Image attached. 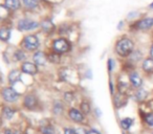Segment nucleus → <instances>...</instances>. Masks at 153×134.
Here are the masks:
<instances>
[{"label": "nucleus", "instance_id": "1", "mask_svg": "<svg viewBox=\"0 0 153 134\" xmlns=\"http://www.w3.org/2000/svg\"><path fill=\"white\" fill-rule=\"evenodd\" d=\"M133 47L134 44L130 39L124 38L117 43L115 50H117V55L122 56V57H128L132 53V50H133Z\"/></svg>", "mask_w": 153, "mask_h": 134}, {"label": "nucleus", "instance_id": "2", "mask_svg": "<svg viewBox=\"0 0 153 134\" xmlns=\"http://www.w3.org/2000/svg\"><path fill=\"white\" fill-rule=\"evenodd\" d=\"M53 50H55V53H66V51L69 50L70 44L66 39L60 38V39H57V40L53 41Z\"/></svg>", "mask_w": 153, "mask_h": 134}, {"label": "nucleus", "instance_id": "3", "mask_svg": "<svg viewBox=\"0 0 153 134\" xmlns=\"http://www.w3.org/2000/svg\"><path fill=\"white\" fill-rule=\"evenodd\" d=\"M22 45L27 50H36L39 47V40L35 35H28L23 39Z\"/></svg>", "mask_w": 153, "mask_h": 134}, {"label": "nucleus", "instance_id": "4", "mask_svg": "<svg viewBox=\"0 0 153 134\" xmlns=\"http://www.w3.org/2000/svg\"><path fill=\"white\" fill-rule=\"evenodd\" d=\"M39 26V23L30 19H21L18 22V30H32Z\"/></svg>", "mask_w": 153, "mask_h": 134}, {"label": "nucleus", "instance_id": "5", "mask_svg": "<svg viewBox=\"0 0 153 134\" xmlns=\"http://www.w3.org/2000/svg\"><path fill=\"white\" fill-rule=\"evenodd\" d=\"M1 96H2L3 100L7 101L9 103H13L15 101H17L19 94L13 89V88H4V89L1 91Z\"/></svg>", "mask_w": 153, "mask_h": 134}, {"label": "nucleus", "instance_id": "6", "mask_svg": "<svg viewBox=\"0 0 153 134\" xmlns=\"http://www.w3.org/2000/svg\"><path fill=\"white\" fill-rule=\"evenodd\" d=\"M21 70L24 73H27L30 76H35L38 73V67L37 65H35L34 63H30V62H24L21 66Z\"/></svg>", "mask_w": 153, "mask_h": 134}, {"label": "nucleus", "instance_id": "7", "mask_svg": "<svg viewBox=\"0 0 153 134\" xmlns=\"http://www.w3.org/2000/svg\"><path fill=\"white\" fill-rule=\"evenodd\" d=\"M68 115H69V117L72 119L74 121H76V123H81V121H83L84 119V115L83 113L81 112V111L76 110V109H70L69 112H68Z\"/></svg>", "mask_w": 153, "mask_h": 134}, {"label": "nucleus", "instance_id": "8", "mask_svg": "<svg viewBox=\"0 0 153 134\" xmlns=\"http://www.w3.org/2000/svg\"><path fill=\"white\" fill-rule=\"evenodd\" d=\"M37 98L34 94H27V96L24 98V106L28 109H34L37 106Z\"/></svg>", "mask_w": 153, "mask_h": 134}, {"label": "nucleus", "instance_id": "9", "mask_svg": "<svg viewBox=\"0 0 153 134\" xmlns=\"http://www.w3.org/2000/svg\"><path fill=\"white\" fill-rule=\"evenodd\" d=\"M47 60H48V58L46 57V55H45L43 51H37V53H35L34 61L37 65H41V66L45 65V63L47 62Z\"/></svg>", "mask_w": 153, "mask_h": 134}, {"label": "nucleus", "instance_id": "10", "mask_svg": "<svg viewBox=\"0 0 153 134\" xmlns=\"http://www.w3.org/2000/svg\"><path fill=\"white\" fill-rule=\"evenodd\" d=\"M152 26H153V18H146V19H143L140 22H137L136 27L138 30H149L150 27H152Z\"/></svg>", "mask_w": 153, "mask_h": 134}, {"label": "nucleus", "instance_id": "11", "mask_svg": "<svg viewBox=\"0 0 153 134\" xmlns=\"http://www.w3.org/2000/svg\"><path fill=\"white\" fill-rule=\"evenodd\" d=\"M127 104V98L124 93L119 92L117 96H114V105L117 108H121V107L125 106Z\"/></svg>", "mask_w": 153, "mask_h": 134}, {"label": "nucleus", "instance_id": "12", "mask_svg": "<svg viewBox=\"0 0 153 134\" xmlns=\"http://www.w3.org/2000/svg\"><path fill=\"white\" fill-rule=\"evenodd\" d=\"M130 82H131V84L133 85V87H135V88H138L143 85V80L137 73H132L131 75H130Z\"/></svg>", "mask_w": 153, "mask_h": 134}, {"label": "nucleus", "instance_id": "13", "mask_svg": "<svg viewBox=\"0 0 153 134\" xmlns=\"http://www.w3.org/2000/svg\"><path fill=\"white\" fill-rule=\"evenodd\" d=\"M143 69L146 73H153V59H146L143 62Z\"/></svg>", "mask_w": 153, "mask_h": 134}, {"label": "nucleus", "instance_id": "14", "mask_svg": "<svg viewBox=\"0 0 153 134\" xmlns=\"http://www.w3.org/2000/svg\"><path fill=\"white\" fill-rule=\"evenodd\" d=\"M20 78H21V73H20L19 71L18 70H12L9 75V81H10V83L15 84L19 81Z\"/></svg>", "mask_w": 153, "mask_h": 134}, {"label": "nucleus", "instance_id": "15", "mask_svg": "<svg viewBox=\"0 0 153 134\" xmlns=\"http://www.w3.org/2000/svg\"><path fill=\"white\" fill-rule=\"evenodd\" d=\"M10 37H11V30L7 27H1L0 28V40L1 41H9Z\"/></svg>", "mask_w": 153, "mask_h": 134}, {"label": "nucleus", "instance_id": "16", "mask_svg": "<svg viewBox=\"0 0 153 134\" xmlns=\"http://www.w3.org/2000/svg\"><path fill=\"white\" fill-rule=\"evenodd\" d=\"M41 26H42V30H44L45 33H51L53 30H55V25L51 23V21L49 20H44V21L41 23Z\"/></svg>", "mask_w": 153, "mask_h": 134}, {"label": "nucleus", "instance_id": "17", "mask_svg": "<svg viewBox=\"0 0 153 134\" xmlns=\"http://www.w3.org/2000/svg\"><path fill=\"white\" fill-rule=\"evenodd\" d=\"M5 5L10 10H18L21 3H20V0H5Z\"/></svg>", "mask_w": 153, "mask_h": 134}, {"label": "nucleus", "instance_id": "18", "mask_svg": "<svg viewBox=\"0 0 153 134\" xmlns=\"http://www.w3.org/2000/svg\"><path fill=\"white\" fill-rule=\"evenodd\" d=\"M2 114L5 118L10 119L14 116V114H15V110H14L13 108H11V107H4L3 110H2Z\"/></svg>", "mask_w": 153, "mask_h": 134}, {"label": "nucleus", "instance_id": "19", "mask_svg": "<svg viewBox=\"0 0 153 134\" xmlns=\"http://www.w3.org/2000/svg\"><path fill=\"white\" fill-rule=\"evenodd\" d=\"M10 15V9L7 5H0V19H7Z\"/></svg>", "mask_w": 153, "mask_h": 134}, {"label": "nucleus", "instance_id": "20", "mask_svg": "<svg viewBox=\"0 0 153 134\" xmlns=\"http://www.w3.org/2000/svg\"><path fill=\"white\" fill-rule=\"evenodd\" d=\"M132 124H133V119L130 118V117H126V118H124L121 121V126L124 130L130 129V127L132 126Z\"/></svg>", "mask_w": 153, "mask_h": 134}, {"label": "nucleus", "instance_id": "21", "mask_svg": "<svg viewBox=\"0 0 153 134\" xmlns=\"http://www.w3.org/2000/svg\"><path fill=\"white\" fill-rule=\"evenodd\" d=\"M23 3L28 9H35L38 5V0H23Z\"/></svg>", "mask_w": 153, "mask_h": 134}, {"label": "nucleus", "instance_id": "22", "mask_svg": "<svg viewBox=\"0 0 153 134\" xmlns=\"http://www.w3.org/2000/svg\"><path fill=\"white\" fill-rule=\"evenodd\" d=\"M48 61H51V63H55V64H57V63H59L60 62V56H59V53H51V55H48Z\"/></svg>", "mask_w": 153, "mask_h": 134}, {"label": "nucleus", "instance_id": "23", "mask_svg": "<svg viewBox=\"0 0 153 134\" xmlns=\"http://www.w3.org/2000/svg\"><path fill=\"white\" fill-rule=\"evenodd\" d=\"M25 58V53H23V50H17L14 53V60H16V61H22Z\"/></svg>", "mask_w": 153, "mask_h": 134}, {"label": "nucleus", "instance_id": "24", "mask_svg": "<svg viewBox=\"0 0 153 134\" xmlns=\"http://www.w3.org/2000/svg\"><path fill=\"white\" fill-rule=\"evenodd\" d=\"M147 96V91H145L144 89H140L137 90L135 94V98H137V101H144Z\"/></svg>", "mask_w": 153, "mask_h": 134}, {"label": "nucleus", "instance_id": "25", "mask_svg": "<svg viewBox=\"0 0 153 134\" xmlns=\"http://www.w3.org/2000/svg\"><path fill=\"white\" fill-rule=\"evenodd\" d=\"M41 131L43 134H55V130L51 126H45V127L41 128Z\"/></svg>", "mask_w": 153, "mask_h": 134}, {"label": "nucleus", "instance_id": "26", "mask_svg": "<svg viewBox=\"0 0 153 134\" xmlns=\"http://www.w3.org/2000/svg\"><path fill=\"white\" fill-rule=\"evenodd\" d=\"M81 110H82V113L84 114H88L90 112V106L87 102H83L81 104Z\"/></svg>", "mask_w": 153, "mask_h": 134}, {"label": "nucleus", "instance_id": "27", "mask_svg": "<svg viewBox=\"0 0 153 134\" xmlns=\"http://www.w3.org/2000/svg\"><path fill=\"white\" fill-rule=\"evenodd\" d=\"M145 121L149 126H153V113H149L145 117Z\"/></svg>", "mask_w": 153, "mask_h": 134}, {"label": "nucleus", "instance_id": "28", "mask_svg": "<svg viewBox=\"0 0 153 134\" xmlns=\"http://www.w3.org/2000/svg\"><path fill=\"white\" fill-rule=\"evenodd\" d=\"M64 134H76V131L72 128H66L64 130Z\"/></svg>", "mask_w": 153, "mask_h": 134}, {"label": "nucleus", "instance_id": "29", "mask_svg": "<svg viewBox=\"0 0 153 134\" xmlns=\"http://www.w3.org/2000/svg\"><path fill=\"white\" fill-rule=\"evenodd\" d=\"M64 98H65V100L67 101V102H71V101L74 100V96H72V93H69V92H67V93H65V96H64Z\"/></svg>", "mask_w": 153, "mask_h": 134}, {"label": "nucleus", "instance_id": "30", "mask_svg": "<svg viewBox=\"0 0 153 134\" xmlns=\"http://www.w3.org/2000/svg\"><path fill=\"white\" fill-rule=\"evenodd\" d=\"M108 64H109V70H112V69H113V60L109 59L108 60Z\"/></svg>", "mask_w": 153, "mask_h": 134}, {"label": "nucleus", "instance_id": "31", "mask_svg": "<svg viewBox=\"0 0 153 134\" xmlns=\"http://www.w3.org/2000/svg\"><path fill=\"white\" fill-rule=\"evenodd\" d=\"M4 134H17V132L13 131V130H11V129H7L4 131Z\"/></svg>", "mask_w": 153, "mask_h": 134}, {"label": "nucleus", "instance_id": "32", "mask_svg": "<svg viewBox=\"0 0 153 134\" xmlns=\"http://www.w3.org/2000/svg\"><path fill=\"white\" fill-rule=\"evenodd\" d=\"M76 134H87L85 130L81 129V128H80V129H78V130H76Z\"/></svg>", "mask_w": 153, "mask_h": 134}, {"label": "nucleus", "instance_id": "33", "mask_svg": "<svg viewBox=\"0 0 153 134\" xmlns=\"http://www.w3.org/2000/svg\"><path fill=\"white\" fill-rule=\"evenodd\" d=\"M150 56H151V58L153 59V46L151 47V50H150Z\"/></svg>", "mask_w": 153, "mask_h": 134}, {"label": "nucleus", "instance_id": "34", "mask_svg": "<svg viewBox=\"0 0 153 134\" xmlns=\"http://www.w3.org/2000/svg\"><path fill=\"white\" fill-rule=\"evenodd\" d=\"M150 7H151V9H153V2H152V3H151V4H150Z\"/></svg>", "mask_w": 153, "mask_h": 134}, {"label": "nucleus", "instance_id": "35", "mask_svg": "<svg viewBox=\"0 0 153 134\" xmlns=\"http://www.w3.org/2000/svg\"><path fill=\"white\" fill-rule=\"evenodd\" d=\"M1 124H2V121H1V118H0V126H1Z\"/></svg>", "mask_w": 153, "mask_h": 134}]
</instances>
